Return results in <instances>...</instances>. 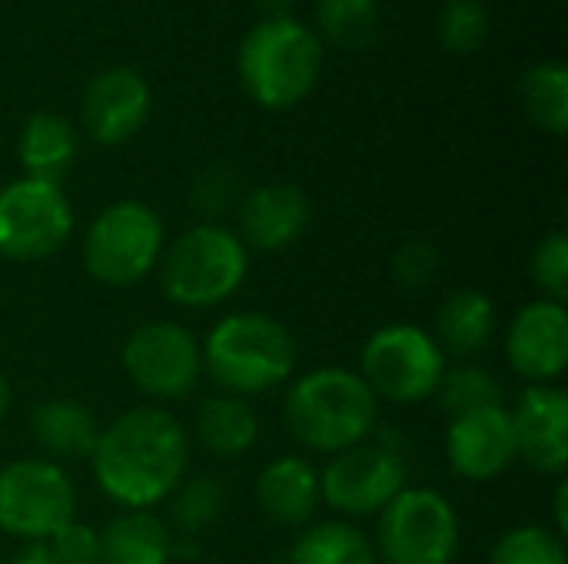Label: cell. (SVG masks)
Instances as JSON below:
<instances>
[{
	"instance_id": "obj_1",
	"label": "cell",
	"mask_w": 568,
	"mask_h": 564,
	"mask_svg": "<svg viewBox=\"0 0 568 564\" xmlns=\"http://www.w3.org/2000/svg\"><path fill=\"white\" fill-rule=\"evenodd\" d=\"M93 479L123 509H150L173 495L190 465L186 429L156 406H140L100 429Z\"/></svg>"
},
{
	"instance_id": "obj_2",
	"label": "cell",
	"mask_w": 568,
	"mask_h": 564,
	"mask_svg": "<svg viewBox=\"0 0 568 564\" xmlns=\"http://www.w3.org/2000/svg\"><path fill=\"white\" fill-rule=\"evenodd\" d=\"M379 399L369 392L363 376L329 366L313 369L293 382L283 402V422L296 442L313 452H346L363 445L376 425Z\"/></svg>"
},
{
	"instance_id": "obj_3",
	"label": "cell",
	"mask_w": 568,
	"mask_h": 564,
	"mask_svg": "<svg viewBox=\"0 0 568 564\" xmlns=\"http://www.w3.org/2000/svg\"><path fill=\"white\" fill-rule=\"evenodd\" d=\"M206 376L230 396H260L283 386L296 369L290 329L266 312L223 316L200 346Z\"/></svg>"
},
{
	"instance_id": "obj_4",
	"label": "cell",
	"mask_w": 568,
	"mask_h": 564,
	"mask_svg": "<svg viewBox=\"0 0 568 564\" xmlns=\"http://www.w3.org/2000/svg\"><path fill=\"white\" fill-rule=\"evenodd\" d=\"M320 37L293 17L260 20L240 43L236 70L246 96L266 110H290L313 93L323 73Z\"/></svg>"
},
{
	"instance_id": "obj_5",
	"label": "cell",
	"mask_w": 568,
	"mask_h": 564,
	"mask_svg": "<svg viewBox=\"0 0 568 564\" xmlns=\"http://www.w3.org/2000/svg\"><path fill=\"white\" fill-rule=\"evenodd\" d=\"M250 269V249L220 223H200L176 236L163 256L160 283L170 302L210 309L236 296Z\"/></svg>"
},
{
	"instance_id": "obj_6",
	"label": "cell",
	"mask_w": 568,
	"mask_h": 564,
	"mask_svg": "<svg viewBox=\"0 0 568 564\" xmlns=\"http://www.w3.org/2000/svg\"><path fill=\"white\" fill-rule=\"evenodd\" d=\"M163 256V223L140 199L106 206L83 239V266L103 286L140 283Z\"/></svg>"
},
{
	"instance_id": "obj_7",
	"label": "cell",
	"mask_w": 568,
	"mask_h": 564,
	"mask_svg": "<svg viewBox=\"0 0 568 564\" xmlns=\"http://www.w3.org/2000/svg\"><path fill=\"white\" fill-rule=\"evenodd\" d=\"M363 382L376 399L409 406L429 399L446 372V356L436 339L409 322L376 329L363 346Z\"/></svg>"
},
{
	"instance_id": "obj_8",
	"label": "cell",
	"mask_w": 568,
	"mask_h": 564,
	"mask_svg": "<svg viewBox=\"0 0 568 564\" xmlns=\"http://www.w3.org/2000/svg\"><path fill=\"white\" fill-rule=\"evenodd\" d=\"M77 492L57 462L17 459L0 469V532L20 542H47L73 519Z\"/></svg>"
},
{
	"instance_id": "obj_9",
	"label": "cell",
	"mask_w": 568,
	"mask_h": 564,
	"mask_svg": "<svg viewBox=\"0 0 568 564\" xmlns=\"http://www.w3.org/2000/svg\"><path fill=\"white\" fill-rule=\"evenodd\" d=\"M379 552L386 564H453L459 552L456 509L433 489H403L383 509Z\"/></svg>"
},
{
	"instance_id": "obj_10",
	"label": "cell",
	"mask_w": 568,
	"mask_h": 564,
	"mask_svg": "<svg viewBox=\"0 0 568 564\" xmlns=\"http://www.w3.org/2000/svg\"><path fill=\"white\" fill-rule=\"evenodd\" d=\"M73 233V206L57 183L13 180L0 189V256L33 263L53 256Z\"/></svg>"
},
{
	"instance_id": "obj_11",
	"label": "cell",
	"mask_w": 568,
	"mask_h": 564,
	"mask_svg": "<svg viewBox=\"0 0 568 564\" xmlns=\"http://www.w3.org/2000/svg\"><path fill=\"white\" fill-rule=\"evenodd\" d=\"M123 369L150 399H186L203 376L200 342L176 322H143L123 342Z\"/></svg>"
},
{
	"instance_id": "obj_12",
	"label": "cell",
	"mask_w": 568,
	"mask_h": 564,
	"mask_svg": "<svg viewBox=\"0 0 568 564\" xmlns=\"http://www.w3.org/2000/svg\"><path fill=\"white\" fill-rule=\"evenodd\" d=\"M403 489V459L376 445H353L346 452H336L320 475V502H326L339 515L383 512Z\"/></svg>"
},
{
	"instance_id": "obj_13",
	"label": "cell",
	"mask_w": 568,
	"mask_h": 564,
	"mask_svg": "<svg viewBox=\"0 0 568 564\" xmlns=\"http://www.w3.org/2000/svg\"><path fill=\"white\" fill-rule=\"evenodd\" d=\"M150 83L133 66L100 70L80 103V120L100 146H120L133 140L150 116Z\"/></svg>"
},
{
	"instance_id": "obj_14",
	"label": "cell",
	"mask_w": 568,
	"mask_h": 564,
	"mask_svg": "<svg viewBox=\"0 0 568 564\" xmlns=\"http://www.w3.org/2000/svg\"><path fill=\"white\" fill-rule=\"evenodd\" d=\"M509 366L532 386L556 382L568 366V312L562 302L539 299L519 309L506 336Z\"/></svg>"
},
{
	"instance_id": "obj_15",
	"label": "cell",
	"mask_w": 568,
	"mask_h": 564,
	"mask_svg": "<svg viewBox=\"0 0 568 564\" xmlns=\"http://www.w3.org/2000/svg\"><path fill=\"white\" fill-rule=\"evenodd\" d=\"M509 419L516 455L542 475H562L568 465L566 392L556 386H529Z\"/></svg>"
},
{
	"instance_id": "obj_16",
	"label": "cell",
	"mask_w": 568,
	"mask_h": 564,
	"mask_svg": "<svg viewBox=\"0 0 568 564\" xmlns=\"http://www.w3.org/2000/svg\"><path fill=\"white\" fill-rule=\"evenodd\" d=\"M446 455L453 472L469 482H489L503 475L516 459L509 409L489 406L456 416L446 432Z\"/></svg>"
},
{
	"instance_id": "obj_17",
	"label": "cell",
	"mask_w": 568,
	"mask_h": 564,
	"mask_svg": "<svg viewBox=\"0 0 568 564\" xmlns=\"http://www.w3.org/2000/svg\"><path fill=\"white\" fill-rule=\"evenodd\" d=\"M240 243L260 253L293 246L310 226V199L296 183H263L240 203Z\"/></svg>"
},
{
	"instance_id": "obj_18",
	"label": "cell",
	"mask_w": 568,
	"mask_h": 564,
	"mask_svg": "<svg viewBox=\"0 0 568 564\" xmlns=\"http://www.w3.org/2000/svg\"><path fill=\"white\" fill-rule=\"evenodd\" d=\"M256 502L263 515L276 525H306L320 509V475L306 459L283 455L260 472Z\"/></svg>"
},
{
	"instance_id": "obj_19",
	"label": "cell",
	"mask_w": 568,
	"mask_h": 564,
	"mask_svg": "<svg viewBox=\"0 0 568 564\" xmlns=\"http://www.w3.org/2000/svg\"><path fill=\"white\" fill-rule=\"evenodd\" d=\"M30 435L47 455L63 462H83L97 449L100 422L77 399H43L30 412Z\"/></svg>"
},
{
	"instance_id": "obj_20",
	"label": "cell",
	"mask_w": 568,
	"mask_h": 564,
	"mask_svg": "<svg viewBox=\"0 0 568 564\" xmlns=\"http://www.w3.org/2000/svg\"><path fill=\"white\" fill-rule=\"evenodd\" d=\"M496 336V306L479 289H456L436 316V346L443 356L476 359Z\"/></svg>"
},
{
	"instance_id": "obj_21",
	"label": "cell",
	"mask_w": 568,
	"mask_h": 564,
	"mask_svg": "<svg viewBox=\"0 0 568 564\" xmlns=\"http://www.w3.org/2000/svg\"><path fill=\"white\" fill-rule=\"evenodd\" d=\"M17 156H20L27 180L60 186V180L70 173V166L77 160V133L60 113L40 110L23 123Z\"/></svg>"
},
{
	"instance_id": "obj_22",
	"label": "cell",
	"mask_w": 568,
	"mask_h": 564,
	"mask_svg": "<svg viewBox=\"0 0 568 564\" xmlns=\"http://www.w3.org/2000/svg\"><path fill=\"white\" fill-rule=\"evenodd\" d=\"M196 442L223 462H233L240 455H246L256 439H260V419L250 409L246 399L240 396H210L200 409H196Z\"/></svg>"
},
{
	"instance_id": "obj_23",
	"label": "cell",
	"mask_w": 568,
	"mask_h": 564,
	"mask_svg": "<svg viewBox=\"0 0 568 564\" xmlns=\"http://www.w3.org/2000/svg\"><path fill=\"white\" fill-rule=\"evenodd\" d=\"M170 555V532L146 509H130L100 532V564H166Z\"/></svg>"
},
{
	"instance_id": "obj_24",
	"label": "cell",
	"mask_w": 568,
	"mask_h": 564,
	"mask_svg": "<svg viewBox=\"0 0 568 564\" xmlns=\"http://www.w3.org/2000/svg\"><path fill=\"white\" fill-rule=\"evenodd\" d=\"M316 27L320 43L366 50L383 30V10L379 0H316Z\"/></svg>"
},
{
	"instance_id": "obj_25",
	"label": "cell",
	"mask_w": 568,
	"mask_h": 564,
	"mask_svg": "<svg viewBox=\"0 0 568 564\" xmlns=\"http://www.w3.org/2000/svg\"><path fill=\"white\" fill-rule=\"evenodd\" d=\"M523 106L529 113V120L552 133L562 136L568 130V70L566 63L546 60L526 70L523 76Z\"/></svg>"
},
{
	"instance_id": "obj_26",
	"label": "cell",
	"mask_w": 568,
	"mask_h": 564,
	"mask_svg": "<svg viewBox=\"0 0 568 564\" xmlns=\"http://www.w3.org/2000/svg\"><path fill=\"white\" fill-rule=\"evenodd\" d=\"M290 564H379V558L359 529L346 522H323L293 545Z\"/></svg>"
},
{
	"instance_id": "obj_27",
	"label": "cell",
	"mask_w": 568,
	"mask_h": 564,
	"mask_svg": "<svg viewBox=\"0 0 568 564\" xmlns=\"http://www.w3.org/2000/svg\"><path fill=\"white\" fill-rule=\"evenodd\" d=\"M439 399L443 409L456 419L476 409H489V406H503V386L493 372L479 369V366H459L453 372H443L439 382Z\"/></svg>"
},
{
	"instance_id": "obj_28",
	"label": "cell",
	"mask_w": 568,
	"mask_h": 564,
	"mask_svg": "<svg viewBox=\"0 0 568 564\" xmlns=\"http://www.w3.org/2000/svg\"><path fill=\"white\" fill-rule=\"evenodd\" d=\"M223 505H226V492L220 489V482L210 475H200V479L180 482L173 489L170 522L180 532H200L223 515Z\"/></svg>"
},
{
	"instance_id": "obj_29",
	"label": "cell",
	"mask_w": 568,
	"mask_h": 564,
	"mask_svg": "<svg viewBox=\"0 0 568 564\" xmlns=\"http://www.w3.org/2000/svg\"><path fill=\"white\" fill-rule=\"evenodd\" d=\"M489 27H493V20H489V7L483 0H449L439 13L436 33L449 53L466 57L486 43Z\"/></svg>"
},
{
	"instance_id": "obj_30",
	"label": "cell",
	"mask_w": 568,
	"mask_h": 564,
	"mask_svg": "<svg viewBox=\"0 0 568 564\" xmlns=\"http://www.w3.org/2000/svg\"><path fill=\"white\" fill-rule=\"evenodd\" d=\"M489 564H568V558L556 532L542 525H519L496 542Z\"/></svg>"
},
{
	"instance_id": "obj_31",
	"label": "cell",
	"mask_w": 568,
	"mask_h": 564,
	"mask_svg": "<svg viewBox=\"0 0 568 564\" xmlns=\"http://www.w3.org/2000/svg\"><path fill=\"white\" fill-rule=\"evenodd\" d=\"M240 193V176L230 163H213L206 166L190 189V206L196 213H203L206 219H216L220 213H226L236 203Z\"/></svg>"
},
{
	"instance_id": "obj_32",
	"label": "cell",
	"mask_w": 568,
	"mask_h": 564,
	"mask_svg": "<svg viewBox=\"0 0 568 564\" xmlns=\"http://www.w3.org/2000/svg\"><path fill=\"white\" fill-rule=\"evenodd\" d=\"M532 283L546 293V299L562 302L568 296V236L549 233L532 253Z\"/></svg>"
},
{
	"instance_id": "obj_33",
	"label": "cell",
	"mask_w": 568,
	"mask_h": 564,
	"mask_svg": "<svg viewBox=\"0 0 568 564\" xmlns=\"http://www.w3.org/2000/svg\"><path fill=\"white\" fill-rule=\"evenodd\" d=\"M47 548L57 564H100V532L70 519L47 539Z\"/></svg>"
},
{
	"instance_id": "obj_34",
	"label": "cell",
	"mask_w": 568,
	"mask_h": 564,
	"mask_svg": "<svg viewBox=\"0 0 568 564\" xmlns=\"http://www.w3.org/2000/svg\"><path fill=\"white\" fill-rule=\"evenodd\" d=\"M436 269H439V256L429 243L423 239H413V243H403L396 259H393V276L403 289H423L436 279Z\"/></svg>"
},
{
	"instance_id": "obj_35",
	"label": "cell",
	"mask_w": 568,
	"mask_h": 564,
	"mask_svg": "<svg viewBox=\"0 0 568 564\" xmlns=\"http://www.w3.org/2000/svg\"><path fill=\"white\" fill-rule=\"evenodd\" d=\"M7 564H57V558L50 555L47 542H27Z\"/></svg>"
},
{
	"instance_id": "obj_36",
	"label": "cell",
	"mask_w": 568,
	"mask_h": 564,
	"mask_svg": "<svg viewBox=\"0 0 568 564\" xmlns=\"http://www.w3.org/2000/svg\"><path fill=\"white\" fill-rule=\"evenodd\" d=\"M7 409H10V386H7V379L0 376V422H3V416H7Z\"/></svg>"
}]
</instances>
